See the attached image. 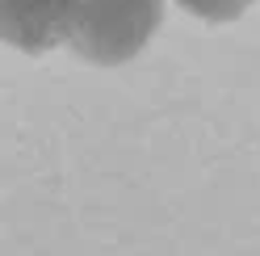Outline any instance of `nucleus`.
Returning <instances> with one entry per match:
<instances>
[{
    "label": "nucleus",
    "instance_id": "f257e3e1",
    "mask_svg": "<svg viewBox=\"0 0 260 256\" xmlns=\"http://www.w3.org/2000/svg\"><path fill=\"white\" fill-rule=\"evenodd\" d=\"M159 25V0H80L72 46L84 59L118 63L143 51Z\"/></svg>",
    "mask_w": 260,
    "mask_h": 256
},
{
    "label": "nucleus",
    "instance_id": "f03ea898",
    "mask_svg": "<svg viewBox=\"0 0 260 256\" xmlns=\"http://www.w3.org/2000/svg\"><path fill=\"white\" fill-rule=\"evenodd\" d=\"M80 0H0V38L21 51H51L72 38Z\"/></svg>",
    "mask_w": 260,
    "mask_h": 256
},
{
    "label": "nucleus",
    "instance_id": "7ed1b4c3",
    "mask_svg": "<svg viewBox=\"0 0 260 256\" xmlns=\"http://www.w3.org/2000/svg\"><path fill=\"white\" fill-rule=\"evenodd\" d=\"M176 5H185L189 13H198L206 21H235L252 0H176Z\"/></svg>",
    "mask_w": 260,
    "mask_h": 256
}]
</instances>
